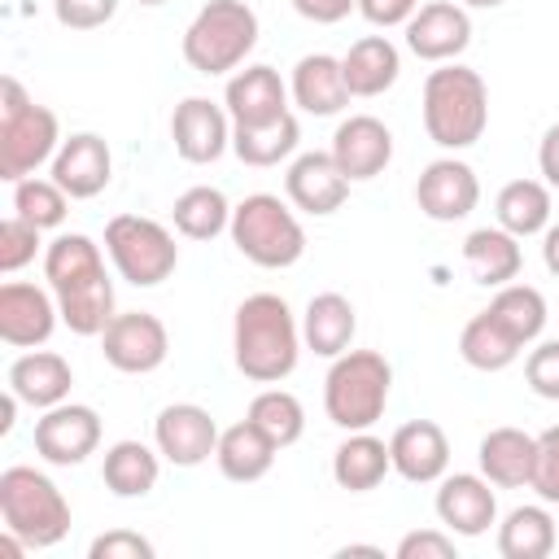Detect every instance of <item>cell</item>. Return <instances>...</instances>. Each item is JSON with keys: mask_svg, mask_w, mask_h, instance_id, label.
Wrapping results in <instances>:
<instances>
[{"mask_svg": "<svg viewBox=\"0 0 559 559\" xmlns=\"http://www.w3.org/2000/svg\"><path fill=\"white\" fill-rule=\"evenodd\" d=\"M44 280L57 297L61 323L74 336H100L114 310V280L105 271V253L83 231H61L44 249Z\"/></svg>", "mask_w": 559, "mask_h": 559, "instance_id": "cell-1", "label": "cell"}, {"mask_svg": "<svg viewBox=\"0 0 559 559\" xmlns=\"http://www.w3.org/2000/svg\"><path fill=\"white\" fill-rule=\"evenodd\" d=\"M231 358L236 371L253 384H280L293 376L301 358V323L280 293H253L236 306Z\"/></svg>", "mask_w": 559, "mask_h": 559, "instance_id": "cell-2", "label": "cell"}, {"mask_svg": "<svg viewBox=\"0 0 559 559\" xmlns=\"http://www.w3.org/2000/svg\"><path fill=\"white\" fill-rule=\"evenodd\" d=\"M419 109H424L428 140L459 153V148H472L489 127V87H485L480 70L459 66V61H441L424 79V105Z\"/></svg>", "mask_w": 559, "mask_h": 559, "instance_id": "cell-3", "label": "cell"}, {"mask_svg": "<svg viewBox=\"0 0 559 559\" xmlns=\"http://www.w3.org/2000/svg\"><path fill=\"white\" fill-rule=\"evenodd\" d=\"M389 389H393V367L384 354L345 349L332 358V367L323 376V411L336 428L362 432V428L380 424V415L389 406Z\"/></svg>", "mask_w": 559, "mask_h": 559, "instance_id": "cell-4", "label": "cell"}, {"mask_svg": "<svg viewBox=\"0 0 559 559\" xmlns=\"http://www.w3.org/2000/svg\"><path fill=\"white\" fill-rule=\"evenodd\" d=\"M0 520L31 550H48L70 533V502L39 467L13 463L0 472Z\"/></svg>", "mask_w": 559, "mask_h": 559, "instance_id": "cell-5", "label": "cell"}, {"mask_svg": "<svg viewBox=\"0 0 559 559\" xmlns=\"http://www.w3.org/2000/svg\"><path fill=\"white\" fill-rule=\"evenodd\" d=\"M0 92H4V105H0V179L17 183L57 157L61 127H57V114L48 105H35L13 74H4Z\"/></svg>", "mask_w": 559, "mask_h": 559, "instance_id": "cell-6", "label": "cell"}, {"mask_svg": "<svg viewBox=\"0 0 559 559\" xmlns=\"http://www.w3.org/2000/svg\"><path fill=\"white\" fill-rule=\"evenodd\" d=\"M258 48V13L245 0H210L183 31V61L197 74H227Z\"/></svg>", "mask_w": 559, "mask_h": 559, "instance_id": "cell-7", "label": "cell"}, {"mask_svg": "<svg viewBox=\"0 0 559 559\" xmlns=\"http://www.w3.org/2000/svg\"><path fill=\"white\" fill-rule=\"evenodd\" d=\"M231 245L240 258H249L262 271H284L301 262L306 253V231L297 214L275 197V192H253L240 205H231Z\"/></svg>", "mask_w": 559, "mask_h": 559, "instance_id": "cell-8", "label": "cell"}, {"mask_svg": "<svg viewBox=\"0 0 559 559\" xmlns=\"http://www.w3.org/2000/svg\"><path fill=\"white\" fill-rule=\"evenodd\" d=\"M105 253L114 271L135 288H157L179 266L175 236L157 218H144V214H114L105 223Z\"/></svg>", "mask_w": 559, "mask_h": 559, "instance_id": "cell-9", "label": "cell"}, {"mask_svg": "<svg viewBox=\"0 0 559 559\" xmlns=\"http://www.w3.org/2000/svg\"><path fill=\"white\" fill-rule=\"evenodd\" d=\"M100 354L114 371L122 376H148L166 362L170 354V332L157 314L148 310H122L109 319V328L100 332Z\"/></svg>", "mask_w": 559, "mask_h": 559, "instance_id": "cell-10", "label": "cell"}, {"mask_svg": "<svg viewBox=\"0 0 559 559\" xmlns=\"http://www.w3.org/2000/svg\"><path fill=\"white\" fill-rule=\"evenodd\" d=\"M100 445V415L83 402L48 406L35 419V454L52 467H79Z\"/></svg>", "mask_w": 559, "mask_h": 559, "instance_id": "cell-11", "label": "cell"}, {"mask_svg": "<svg viewBox=\"0 0 559 559\" xmlns=\"http://www.w3.org/2000/svg\"><path fill=\"white\" fill-rule=\"evenodd\" d=\"M61 310L52 288L26 284V280H4L0 284V341L9 349H39L52 328H57Z\"/></svg>", "mask_w": 559, "mask_h": 559, "instance_id": "cell-12", "label": "cell"}, {"mask_svg": "<svg viewBox=\"0 0 559 559\" xmlns=\"http://www.w3.org/2000/svg\"><path fill=\"white\" fill-rule=\"evenodd\" d=\"M153 445L175 467H201L218 450V424L197 402H170L153 419Z\"/></svg>", "mask_w": 559, "mask_h": 559, "instance_id": "cell-13", "label": "cell"}, {"mask_svg": "<svg viewBox=\"0 0 559 559\" xmlns=\"http://www.w3.org/2000/svg\"><path fill=\"white\" fill-rule=\"evenodd\" d=\"M476 201H480V179L459 157H437L415 179V205L432 223H459L476 210Z\"/></svg>", "mask_w": 559, "mask_h": 559, "instance_id": "cell-14", "label": "cell"}, {"mask_svg": "<svg viewBox=\"0 0 559 559\" xmlns=\"http://www.w3.org/2000/svg\"><path fill=\"white\" fill-rule=\"evenodd\" d=\"M170 140L175 153L192 166L218 162L231 148V114L210 96H183L170 114Z\"/></svg>", "mask_w": 559, "mask_h": 559, "instance_id": "cell-15", "label": "cell"}, {"mask_svg": "<svg viewBox=\"0 0 559 559\" xmlns=\"http://www.w3.org/2000/svg\"><path fill=\"white\" fill-rule=\"evenodd\" d=\"M432 507H437L441 528H450L454 537H480V533H489V524H498V498L480 472L441 476Z\"/></svg>", "mask_w": 559, "mask_h": 559, "instance_id": "cell-16", "label": "cell"}, {"mask_svg": "<svg viewBox=\"0 0 559 559\" xmlns=\"http://www.w3.org/2000/svg\"><path fill=\"white\" fill-rule=\"evenodd\" d=\"M328 153L336 157V166L345 170L349 183H367V179L384 175V166L393 162V131L376 114H349L332 131Z\"/></svg>", "mask_w": 559, "mask_h": 559, "instance_id": "cell-17", "label": "cell"}, {"mask_svg": "<svg viewBox=\"0 0 559 559\" xmlns=\"http://www.w3.org/2000/svg\"><path fill=\"white\" fill-rule=\"evenodd\" d=\"M467 44H472V17L459 0H428L406 22V48L419 61H432V66L454 61Z\"/></svg>", "mask_w": 559, "mask_h": 559, "instance_id": "cell-18", "label": "cell"}, {"mask_svg": "<svg viewBox=\"0 0 559 559\" xmlns=\"http://www.w3.org/2000/svg\"><path fill=\"white\" fill-rule=\"evenodd\" d=\"M284 192H288V201H293L301 214L328 218V214H336V210L345 205V197H349V179H345V170L336 166L332 153L310 148V153H297V157L288 162Z\"/></svg>", "mask_w": 559, "mask_h": 559, "instance_id": "cell-19", "label": "cell"}, {"mask_svg": "<svg viewBox=\"0 0 559 559\" xmlns=\"http://www.w3.org/2000/svg\"><path fill=\"white\" fill-rule=\"evenodd\" d=\"M48 166H52L48 179H57L70 201H92V197H100V192L109 188V179H114L109 144H105L96 131H79V135H70V140H61V148H57V157H52Z\"/></svg>", "mask_w": 559, "mask_h": 559, "instance_id": "cell-20", "label": "cell"}, {"mask_svg": "<svg viewBox=\"0 0 559 559\" xmlns=\"http://www.w3.org/2000/svg\"><path fill=\"white\" fill-rule=\"evenodd\" d=\"M223 109L231 114V127H262L288 114V87L275 66H245L227 79Z\"/></svg>", "mask_w": 559, "mask_h": 559, "instance_id": "cell-21", "label": "cell"}, {"mask_svg": "<svg viewBox=\"0 0 559 559\" xmlns=\"http://www.w3.org/2000/svg\"><path fill=\"white\" fill-rule=\"evenodd\" d=\"M389 454H393V472L411 485H432L445 476L450 467V437L441 424L432 419H411L389 437Z\"/></svg>", "mask_w": 559, "mask_h": 559, "instance_id": "cell-22", "label": "cell"}, {"mask_svg": "<svg viewBox=\"0 0 559 559\" xmlns=\"http://www.w3.org/2000/svg\"><path fill=\"white\" fill-rule=\"evenodd\" d=\"M288 96L301 114L310 118H332L349 105V87H345V70H341V57H328V52H306L297 66H293V83H288Z\"/></svg>", "mask_w": 559, "mask_h": 559, "instance_id": "cell-23", "label": "cell"}, {"mask_svg": "<svg viewBox=\"0 0 559 559\" xmlns=\"http://www.w3.org/2000/svg\"><path fill=\"white\" fill-rule=\"evenodd\" d=\"M70 384H74V371L52 349H26L9 362V393H17V402L35 411L61 406L70 397Z\"/></svg>", "mask_w": 559, "mask_h": 559, "instance_id": "cell-24", "label": "cell"}, {"mask_svg": "<svg viewBox=\"0 0 559 559\" xmlns=\"http://www.w3.org/2000/svg\"><path fill=\"white\" fill-rule=\"evenodd\" d=\"M533 450H537L533 432H524V428H489L480 437V445H476L480 476L493 489H524L528 476H533Z\"/></svg>", "mask_w": 559, "mask_h": 559, "instance_id": "cell-25", "label": "cell"}, {"mask_svg": "<svg viewBox=\"0 0 559 559\" xmlns=\"http://www.w3.org/2000/svg\"><path fill=\"white\" fill-rule=\"evenodd\" d=\"M358 314L345 293H314L301 310V345L314 349L319 358H336L354 345Z\"/></svg>", "mask_w": 559, "mask_h": 559, "instance_id": "cell-26", "label": "cell"}, {"mask_svg": "<svg viewBox=\"0 0 559 559\" xmlns=\"http://www.w3.org/2000/svg\"><path fill=\"white\" fill-rule=\"evenodd\" d=\"M341 70H345L349 96L371 100V96H384V92L397 83V74H402V52L393 48L389 35H362V39H354L349 52L341 57Z\"/></svg>", "mask_w": 559, "mask_h": 559, "instance_id": "cell-27", "label": "cell"}, {"mask_svg": "<svg viewBox=\"0 0 559 559\" xmlns=\"http://www.w3.org/2000/svg\"><path fill=\"white\" fill-rule=\"evenodd\" d=\"M275 450H280V445L245 415L240 424H231V428L218 432L214 463H218V472H223L227 480L249 485V480H262V476L275 467Z\"/></svg>", "mask_w": 559, "mask_h": 559, "instance_id": "cell-28", "label": "cell"}, {"mask_svg": "<svg viewBox=\"0 0 559 559\" xmlns=\"http://www.w3.org/2000/svg\"><path fill=\"white\" fill-rule=\"evenodd\" d=\"M393 472V454H389V441H380L371 428L362 432H349L336 454H332V480L349 493H367L376 489L384 476Z\"/></svg>", "mask_w": 559, "mask_h": 559, "instance_id": "cell-29", "label": "cell"}, {"mask_svg": "<svg viewBox=\"0 0 559 559\" xmlns=\"http://www.w3.org/2000/svg\"><path fill=\"white\" fill-rule=\"evenodd\" d=\"M463 262H467L476 284L502 288V284H511L520 275V262H524L520 236H511L507 227H476L463 240Z\"/></svg>", "mask_w": 559, "mask_h": 559, "instance_id": "cell-30", "label": "cell"}, {"mask_svg": "<svg viewBox=\"0 0 559 559\" xmlns=\"http://www.w3.org/2000/svg\"><path fill=\"white\" fill-rule=\"evenodd\" d=\"M162 476V450L144 445V441H114L105 450V463H100V480L114 498H144L153 493Z\"/></svg>", "mask_w": 559, "mask_h": 559, "instance_id": "cell-31", "label": "cell"}, {"mask_svg": "<svg viewBox=\"0 0 559 559\" xmlns=\"http://www.w3.org/2000/svg\"><path fill=\"white\" fill-rule=\"evenodd\" d=\"M498 227H507L511 236H542L550 227V183L546 179H511L502 183L498 201H493Z\"/></svg>", "mask_w": 559, "mask_h": 559, "instance_id": "cell-32", "label": "cell"}, {"mask_svg": "<svg viewBox=\"0 0 559 559\" xmlns=\"http://www.w3.org/2000/svg\"><path fill=\"white\" fill-rule=\"evenodd\" d=\"M297 144H301V127H297L293 114H284L275 122H262V127H231V153L253 170L288 162L297 153Z\"/></svg>", "mask_w": 559, "mask_h": 559, "instance_id": "cell-33", "label": "cell"}, {"mask_svg": "<svg viewBox=\"0 0 559 559\" xmlns=\"http://www.w3.org/2000/svg\"><path fill=\"white\" fill-rule=\"evenodd\" d=\"M520 349H524V345H520L489 310L472 314V319L463 323V332H459V354H463V362L476 367V371H507V367L520 358Z\"/></svg>", "mask_w": 559, "mask_h": 559, "instance_id": "cell-34", "label": "cell"}, {"mask_svg": "<svg viewBox=\"0 0 559 559\" xmlns=\"http://www.w3.org/2000/svg\"><path fill=\"white\" fill-rule=\"evenodd\" d=\"M555 550V520L546 507H511L498 524L502 559H546Z\"/></svg>", "mask_w": 559, "mask_h": 559, "instance_id": "cell-35", "label": "cell"}, {"mask_svg": "<svg viewBox=\"0 0 559 559\" xmlns=\"http://www.w3.org/2000/svg\"><path fill=\"white\" fill-rule=\"evenodd\" d=\"M170 218H175V231L179 236H188V240H214L218 231L231 227V205H227V197L218 188L197 183V188H188V192L175 197Z\"/></svg>", "mask_w": 559, "mask_h": 559, "instance_id": "cell-36", "label": "cell"}, {"mask_svg": "<svg viewBox=\"0 0 559 559\" xmlns=\"http://www.w3.org/2000/svg\"><path fill=\"white\" fill-rule=\"evenodd\" d=\"M485 310H489L520 345H533V341L542 336L546 319H550V314H546V297H542L533 284H502Z\"/></svg>", "mask_w": 559, "mask_h": 559, "instance_id": "cell-37", "label": "cell"}, {"mask_svg": "<svg viewBox=\"0 0 559 559\" xmlns=\"http://www.w3.org/2000/svg\"><path fill=\"white\" fill-rule=\"evenodd\" d=\"M249 419L284 450V445H293V441H301V432H306V411H301V402L288 393V389H262L253 402H249Z\"/></svg>", "mask_w": 559, "mask_h": 559, "instance_id": "cell-38", "label": "cell"}, {"mask_svg": "<svg viewBox=\"0 0 559 559\" xmlns=\"http://www.w3.org/2000/svg\"><path fill=\"white\" fill-rule=\"evenodd\" d=\"M66 210H70V197L61 192L57 179H35V175H26V179L13 183V214L31 218L39 231L61 227V223H66Z\"/></svg>", "mask_w": 559, "mask_h": 559, "instance_id": "cell-39", "label": "cell"}, {"mask_svg": "<svg viewBox=\"0 0 559 559\" xmlns=\"http://www.w3.org/2000/svg\"><path fill=\"white\" fill-rule=\"evenodd\" d=\"M35 253H39V227L22 214H9L0 223V271L13 275L26 262H35Z\"/></svg>", "mask_w": 559, "mask_h": 559, "instance_id": "cell-40", "label": "cell"}, {"mask_svg": "<svg viewBox=\"0 0 559 559\" xmlns=\"http://www.w3.org/2000/svg\"><path fill=\"white\" fill-rule=\"evenodd\" d=\"M528 489H533L542 502H559V424H550L546 432H537Z\"/></svg>", "mask_w": 559, "mask_h": 559, "instance_id": "cell-41", "label": "cell"}, {"mask_svg": "<svg viewBox=\"0 0 559 559\" xmlns=\"http://www.w3.org/2000/svg\"><path fill=\"white\" fill-rule=\"evenodd\" d=\"M524 380L537 397L559 402V341H537L524 358Z\"/></svg>", "mask_w": 559, "mask_h": 559, "instance_id": "cell-42", "label": "cell"}, {"mask_svg": "<svg viewBox=\"0 0 559 559\" xmlns=\"http://www.w3.org/2000/svg\"><path fill=\"white\" fill-rule=\"evenodd\" d=\"M52 13L66 31H96L118 13V0H52Z\"/></svg>", "mask_w": 559, "mask_h": 559, "instance_id": "cell-43", "label": "cell"}, {"mask_svg": "<svg viewBox=\"0 0 559 559\" xmlns=\"http://www.w3.org/2000/svg\"><path fill=\"white\" fill-rule=\"evenodd\" d=\"M87 559H153V542L135 528H109L87 546Z\"/></svg>", "mask_w": 559, "mask_h": 559, "instance_id": "cell-44", "label": "cell"}, {"mask_svg": "<svg viewBox=\"0 0 559 559\" xmlns=\"http://www.w3.org/2000/svg\"><path fill=\"white\" fill-rule=\"evenodd\" d=\"M397 559H454L450 528H415L397 542Z\"/></svg>", "mask_w": 559, "mask_h": 559, "instance_id": "cell-45", "label": "cell"}, {"mask_svg": "<svg viewBox=\"0 0 559 559\" xmlns=\"http://www.w3.org/2000/svg\"><path fill=\"white\" fill-rule=\"evenodd\" d=\"M419 0H358V13L371 22V26H406L415 17Z\"/></svg>", "mask_w": 559, "mask_h": 559, "instance_id": "cell-46", "label": "cell"}, {"mask_svg": "<svg viewBox=\"0 0 559 559\" xmlns=\"http://www.w3.org/2000/svg\"><path fill=\"white\" fill-rule=\"evenodd\" d=\"M293 9H297V17H306L314 26H336L358 9V0H293Z\"/></svg>", "mask_w": 559, "mask_h": 559, "instance_id": "cell-47", "label": "cell"}, {"mask_svg": "<svg viewBox=\"0 0 559 559\" xmlns=\"http://www.w3.org/2000/svg\"><path fill=\"white\" fill-rule=\"evenodd\" d=\"M537 170L559 192V122H550L546 135H542V144H537Z\"/></svg>", "mask_w": 559, "mask_h": 559, "instance_id": "cell-48", "label": "cell"}, {"mask_svg": "<svg viewBox=\"0 0 559 559\" xmlns=\"http://www.w3.org/2000/svg\"><path fill=\"white\" fill-rule=\"evenodd\" d=\"M542 262H546V271L559 280V223H550V227L542 231Z\"/></svg>", "mask_w": 559, "mask_h": 559, "instance_id": "cell-49", "label": "cell"}, {"mask_svg": "<svg viewBox=\"0 0 559 559\" xmlns=\"http://www.w3.org/2000/svg\"><path fill=\"white\" fill-rule=\"evenodd\" d=\"M341 555H384L380 546H341Z\"/></svg>", "mask_w": 559, "mask_h": 559, "instance_id": "cell-50", "label": "cell"}, {"mask_svg": "<svg viewBox=\"0 0 559 559\" xmlns=\"http://www.w3.org/2000/svg\"><path fill=\"white\" fill-rule=\"evenodd\" d=\"M463 9H498V4H507V0H459Z\"/></svg>", "mask_w": 559, "mask_h": 559, "instance_id": "cell-51", "label": "cell"}, {"mask_svg": "<svg viewBox=\"0 0 559 559\" xmlns=\"http://www.w3.org/2000/svg\"><path fill=\"white\" fill-rule=\"evenodd\" d=\"M135 4H166V0H135Z\"/></svg>", "mask_w": 559, "mask_h": 559, "instance_id": "cell-52", "label": "cell"}]
</instances>
